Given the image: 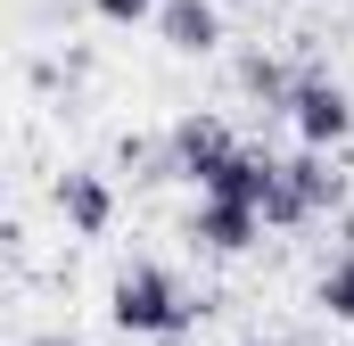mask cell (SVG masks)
<instances>
[{
	"label": "cell",
	"mask_w": 354,
	"mask_h": 346,
	"mask_svg": "<svg viewBox=\"0 0 354 346\" xmlns=\"http://www.w3.org/2000/svg\"><path fill=\"white\" fill-rule=\"evenodd\" d=\"M165 140H174V165L189 173V181H206V173H214L223 157H231V149H239L223 116H181V124L165 132Z\"/></svg>",
	"instance_id": "5b68a950"
},
{
	"label": "cell",
	"mask_w": 354,
	"mask_h": 346,
	"mask_svg": "<svg viewBox=\"0 0 354 346\" xmlns=\"http://www.w3.org/2000/svg\"><path fill=\"white\" fill-rule=\"evenodd\" d=\"M149 346H189V330H174V338H149Z\"/></svg>",
	"instance_id": "8fae6325"
},
{
	"label": "cell",
	"mask_w": 354,
	"mask_h": 346,
	"mask_svg": "<svg viewBox=\"0 0 354 346\" xmlns=\"http://www.w3.org/2000/svg\"><path fill=\"white\" fill-rule=\"evenodd\" d=\"M107 25H140V17H157V0H91Z\"/></svg>",
	"instance_id": "30bf717a"
},
{
	"label": "cell",
	"mask_w": 354,
	"mask_h": 346,
	"mask_svg": "<svg viewBox=\"0 0 354 346\" xmlns=\"http://www.w3.org/2000/svg\"><path fill=\"white\" fill-rule=\"evenodd\" d=\"M198 313H206V305L181 297L174 272H157V264H132V272H115V289H107V322H115L124 338H174Z\"/></svg>",
	"instance_id": "6da1fadb"
},
{
	"label": "cell",
	"mask_w": 354,
	"mask_h": 346,
	"mask_svg": "<svg viewBox=\"0 0 354 346\" xmlns=\"http://www.w3.org/2000/svg\"><path fill=\"white\" fill-rule=\"evenodd\" d=\"M239 91H248V99H264V107H288V99H297V75H288L280 58H264V50H256V58L239 66Z\"/></svg>",
	"instance_id": "ba28073f"
},
{
	"label": "cell",
	"mask_w": 354,
	"mask_h": 346,
	"mask_svg": "<svg viewBox=\"0 0 354 346\" xmlns=\"http://www.w3.org/2000/svg\"><path fill=\"white\" fill-rule=\"evenodd\" d=\"M239 346H272V338H239Z\"/></svg>",
	"instance_id": "4fadbf2b"
},
{
	"label": "cell",
	"mask_w": 354,
	"mask_h": 346,
	"mask_svg": "<svg viewBox=\"0 0 354 346\" xmlns=\"http://www.w3.org/2000/svg\"><path fill=\"white\" fill-rule=\"evenodd\" d=\"M157 33H165V50H181V58H206L223 42V8L214 0H157Z\"/></svg>",
	"instance_id": "277c9868"
},
{
	"label": "cell",
	"mask_w": 354,
	"mask_h": 346,
	"mask_svg": "<svg viewBox=\"0 0 354 346\" xmlns=\"http://www.w3.org/2000/svg\"><path fill=\"white\" fill-rule=\"evenodd\" d=\"M288 116H297V132H305L313 149H330V140H346V132H354V99L330 83V75H297Z\"/></svg>",
	"instance_id": "7a4b0ae2"
},
{
	"label": "cell",
	"mask_w": 354,
	"mask_h": 346,
	"mask_svg": "<svg viewBox=\"0 0 354 346\" xmlns=\"http://www.w3.org/2000/svg\"><path fill=\"white\" fill-rule=\"evenodd\" d=\"M33 346H75V338H33Z\"/></svg>",
	"instance_id": "7c38bea8"
},
{
	"label": "cell",
	"mask_w": 354,
	"mask_h": 346,
	"mask_svg": "<svg viewBox=\"0 0 354 346\" xmlns=\"http://www.w3.org/2000/svg\"><path fill=\"white\" fill-rule=\"evenodd\" d=\"M189 239H198V248H214V256H239V248H256V239H264V215H256V206H239V198H206V190H198Z\"/></svg>",
	"instance_id": "3957f363"
},
{
	"label": "cell",
	"mask_w": 354,
	"mask_h": 346,
	"mask_svg": "<svg viewBox=\"0 0 354 346\" xmlns=\"http://www.w3.org/2000/svg\"><path fill=\"white\" fill-rule=\"evenodd\" d=\"M280 181H288V198H297V215H322V206H338V173H330V157L305 140L297 157H280Z\"/></svg>",
	"instance_id": "52a82bcc"
},
{
	"label": "cell",
	"mask_w": 354,
	"mask_h": 346,
	"mask_svg": "<svg viewBox=\"0 0 354 346\" xmlns=\"http://www.w3.org/2000/svg\"><path fill=\"white\" fill-rule=\"evenodd\" d=\"M313 305H322L330 322H346V330H354V256H346V264H330V272L313 280Z\"/></svg>",
	"instance_id": "9c48e42d"
},
{
	"label": "cell",
	"mask_w": 354,
	"mask_h": 346,
	"mask_svg": "<svg viewBox=\"0 0 354 346\" xmlns=\"http://www.w3.org/2000/svg\"><path fill=\"white\" fill-rule=\"evenodd\" d=\"M50 198H58V215H66L83 239H99V231L115 223V190H107L99 173H58V190H50Z\"/></svg>",
	"instance_id": "8992f818"
}]
</instances>
